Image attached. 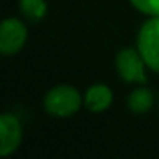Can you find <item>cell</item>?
I'll list each match as a JSON object with an SVG mask.
<instances>
[{
  "label": "cell",
  "mask_w": 159,
  "mask_h": 159,
  "mask_svg": "<svg viewBox=\"0 0 159 159\" xmlns=\"http://www.w3.org/2000/svg\"><path fill=\"white\" fill-rule=\"evenodd\" d=\"M84 98L70 84H58L52 88L44 97V108L50 116L70 117L80 111Z\"/></svg>",
  "instance_id": "obj_1"
},
{
  "label": "cell",
  "mask_w": 159,
  "mask_h": 159,
  "mask_svg": "<svg viewBox=\"0 0 159 159\" xmlns=\"http://www.w3.org/2000/svg\"><path fill=\"white\" fill-rule=\"evenodd\" d=\"M137 50L147 66L159 72V16H151L142 24L137 33Z\"/></svg>",
  "instance_id": "obj_2"
},
{
  "label": "cell",
  "mask_w": 159,
  "mask_h": 159,
  "mask_svg": "<svg viewBox=\"0 0 159 159\" xmlns=\"http://www.w3.org/2000/svg\"><path fill=\"white\" fill-rule=\"evenodd\" d=\"M116 67H117L119 76L123 81L137 83V84L147 83L145 67H148V66L137 48L120 50L116 56Z\"/></svg>",
  "instance_id": "obj_3"
},
{
  "label": "cell",
  "mask_w": 159,
  "mask_h": 159,
  "mask_svg": "<svg viewBox=\"0 0 159 159\" xmlns=\"http://www.w3.org/2000/svg\"><path fill=\"white\" fill-rule=\"evenodd\" d=\"M28 31L20 19L8 17L0 25V52L2 55H16L27 42Z\"/></svg>",
  "instance_id": "obj_4"
},
{
  "label": "cell",
  "mask_w": 159,
  "mask_h": 159,
  "mask_svg": "<svg viewBox=\"0 0 159 159\" xmlns=\"http://www.w3.org/2000/svg\"><path fill=\"white\" fill-rule=\"evenodd\" d=\"M22 142V125L14 114L0 116V154L3 157L13 154Z\"/></svg>",
  "instance_id": "obj_5"
},
{
  "label": "cell",
  "mask_w": 159,
  "mask_h": 159,
  "mask_svg": "<svg viewBox=\"0 0 159 159\" xmlns=\"http://www.w3.org/2000/svg\"><path fill=\"white\" fill-rule=\"evenodd\" d=\"M114 95L108 84H92L84 94V105L92 112H105L112 105Z\"/></svg>",
  "instance_id": "obj_6"
},
{
  "label": "cell",
  "mask_w": 159,
  "mask_h": 159,
  "mask_svg": "<svg viewBox=\"0 0 159 159\" xmlns=\"http://www.w3.org/2000/svg\"><path fill=\"white\" fill-rule=\"evenodd\" d=\"M154 103V95L147 88H137L134 89L128 97V108L134 114H145L151 109Z\"/></svg>",
  "instance_id": "obj_7"
},
{
  "label": "cell",
  "mask_w": 159,
  "mask_h": 159,
  "mask_svg": "<svg viewBox=\"0 0 159 159\" xmlns=\"http://www.w3.org/2000/svg\"><path fill=\"white\" fill-rule=\"evenodd\" d=\"M20 13L33 24L42 20L47 14V3L45 0H19Z\"/></svg>",
  "instance_id": "obj_8"
},
{
  "label": "cell",
  "mask_w": 159,
  "mask_h": 159,
  "mask_svg": "<svg viewBox=\"0 0 159 159\" xmlns=\"http://www.w3.org/2000/svg\"><path fill=\"white\" fill-rule=\"evenodd\" d=\"M131 5L147 16H159V0H129Z\"/></svg>",
  "instance_id": "obj_9"
}]
</instances>
